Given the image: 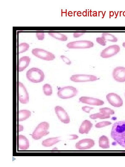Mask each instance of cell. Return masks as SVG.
Returning a JSON list of instances; mask_svg holds the SVG:
<instances>
[{"label": "cell", "instance_id": "obj_7", "mask_svg": "<svg viewBox=\"0 0 125 167\" xmlns=\"http://www.w3.org/2000/svg\"><path fill=\"white\" fill-rule=\"evenodd\" d=\"M120 51V47L119 45H111L101 51L100 56L104 58H109L116 54Z\"/></svg>", "mask_w": 125, "mask_h": 167}, {"label": "cell", "instance_id": "obj_23", "mask_svg": "<svg viewBox=\"0 0 125 167\" xmlns=\"http://www.w3.org/2000/svg\"><path fill=\"white\" fill-rule=\"evenodd\" d=\"M110 117V115H107L104 113L100 111H99V113L90 115V118L92 119H95L97 118L104 119L109 118Z\"/></svg>", "mask_w": 125, "mask_h": 167}, {"label": "cell", "instance_id": "obj_16", "mask_svg": "<svg viewBox=\"0 0 125 167\" xmlns=\"http://www.w3.org/2000/svg\"><path fill=\"white\" fill-rule=\"evenodd\" d=\"M31 59L28 56H24L20 58L19 60L18 71L19 72L23 71L28 66Z\"/></svg>", "mask_w": 125, "mask_h": 167}, {"label": "cell", "instance_id": "obj_13", "mask_svg": "<svg viewBox=\"0 0 125 167\" xmlns=\"http://www.w3.org/2000/svg\"><path fill=\"white\" fill-rule=\"evenodd\" d=\"M95 144L94 141L90 139H82L77 142L75 144L76 148L80 150H85L93 147Z\"/></svg>", "mask_w": 125, "mask_h": 167}, {"label": "cell", "instance_id": "obj_2", "mask_svg": "<svg viewBox=\"0 0 125 167\" xmlns=\"http://www.w3.org/2000/svg\"><path fill=\"white\" fill-rule=\"evenodd\" d=\"M26 75L27 79L34 83L43 81L45 77L43 72L41 70L35 67L30 69L27 71Z\"/></svg>", "mask_w": 125, "mask_h": 167}, {"label": "cell", "instance_id": "obj_3", "mask_svg": "<svg viewBox=\"0 0 125 167\" xmlns=\"http://www.w3.org/2000/svg\"><path fill=\"white\" fill-rule=\"evenodd\" d=\"M49 127V124L44 122L40 123L37 126L31 135L33 139L38 140L49 133L48 131Z\"/></svg>", "mask_w": 125, "mask_h": 167}, {"label": "cell", "instance_id": "obj_28", "mask_svg": "<svg viewBox=\"0 0 125 167\" xmlns=\"http://www.w3.org/2000/svg\"><path fill=\"white\" fill-rule=\"evenodd\" d=\"M96 41L102 46H105L106 45V41L102 37L97 38Z\"/></svg>", "mask_w": 125, "mask_h": 167}, {"label": "cell", "instance_id": "obj_22", "mask_svg": "<svg viewBox=\"0 0 125 167\" xmlns=\"http://www.w3.org/2000/svg\"><path fill=\"white\" fill-rule=\"evenodd\" d=\"M105 41L115 42L118 41V39L115 36L108 32H103L102 36Z\"/></svg>", "mask_w": 125, "mask_h": 167}, {"label": "cell", "instance_id": "obj_12", "mask_svg": "<svg viewBox=\"0 0 125 167\" xmlns=\"http://www.w3.org/2000/svg\"><path fill=\"white\" fill-rule=\"evenodd\" d=\"M55 110L57 117L61 122L65 123H68L70 122L69 117L63 108L57 106L55 107Z\"/></svg>", "mask_w": 125, "mask_h": 167}, {"label": "cell", "instance_id": "obj_32", "mask_svg": "<svg viewBox=\"0 0 125 167\" xmlns=\"http://www.w3.org/2000/svg\"><path fill=\"white\" fill-rule=\"evenodd\" d=\"M85 32H74L73 33V36L74 38H77L84 34Z\"/></svg>", "mask_w": 125, "mask_h": 167}, {"label": "cell", "instance_id": "obj_9", "mask_svg": "<svg viewBox=\"0 0 125 167\" xmlns=\"http://www.w3.org/2000/svg\"><path fill=\"white\" fill-rule=\"evenodd\" d=\"M70 79L75 82H82L96 81L98 79L94 75H74L70 77Z\"/></svg>", "mask_w": 125, "mask_h": 167}, {"label": "cell", "instance_id": "obj_31", "mask_svg": "<svg viewBox=\"0 0 125 167\" xmlns=\"http://www.w3.org/2000/svg\"><path fill=\"white\" fill-rule=\"evenodd\" d=\"M94 109V107H90L88 106H84L82 107V110L84 112L87 113H90V111L92 109Z\"/></svg>", "mask_w": 125, "mask_h": 167}, {"label": "cell", "instance_id": "obj_24", "mask_svg": "<svg viewBox=\"0 0 125 167\" xmlns=\"http://www.w3.org/2000/svg\"><path fill=\"white\" fill-rule=\"evenodd\" d=\"M43 89L44 94L46 96H51L52 94V86L49 84H45L43 86Z\"/></svg>", "mask_w": 125, "mask_h": 167}, {"label": "cell", "instance_id": "obj_27", "mask_svg": "<svg viewBox=\"0 0 125 167\" xmlns=\"http://www.w3.org/2000/svg\"><path fill=\"white\" fill-rule=\"evenodd\" d=\"M112 123L110 122L103 121L97 123L95 125V126L96 128H102L105 126L110 125Z\"/></svg>", "mask_w": 125, "mask_h": 167}, {"label": "cell", "instance_id": "obj_1", "mask_svg": "<svg viewBox=\"0 0 125 167\" xmlns=\"http://www.w3.org/2000/svg\"><path fill=\"white\" fill-rule=\"evenodd\" d=\"M110 135L119 144L125 148V120L115 123L112 126Z\"/></svg>", "mask_w": 125, "mask_h": 167}, {"label": "cell", "instance_id": "obj_5", "mask_svg": "<svg viewBox=\"0 0 125 167\" xmlns=\"http://www.w3.org/2000/svg\"><path fill=\"white\" fill-rule=\"evenodd\" d=\"M33 55L44 60L51 61L55 58L54 54L43 49L35 48L33 49L31 51Z\"/></svg>", "mask_w": 125, "mask_h": 167}, {"label": "cell", "instance_id": "obj_11", "mask_svg": "<svg viewBox=\"0 0 125 167\" xmlns=\"http://www.w3.org/2000/svg\"><path fill=\"white\" fill-rule=\"evenodd\" d=\"M112 76L114 80L117 82H125V67L117 66L115 68L112 72Z\"/></svg>", "mask_w": 125, "mask_h": 167}, {"label": "cell", "instance_id": "obj_33", "mask_svg": "<svg viewBox=\"0 0 125 167\" xmlns=\"http://www.w3.org/2000/svg\"><path fill=\"white\" fill-rule=\"evenodd\" d=\"M70 136H72L73 137L70 139H77L78 137V136L76 135H71Z\"/></svg>", "mask_w": 125, "mask_h": 167}, {"label": "cell", "instance_id": "obj_14", "mask_svg": "<svg viewBox=\"0 0 125 167\" xmlns=\"http://www.w3.org/2000/svg\"><path fill=\"white\" fill-rule=\"evenodd\" d=\"M79 100L83 103L92 105H101L104 104L102 100L89 97L81 96L79 98Z\"/></svg>", "mask_w": 125, "mask_h": 167}, {"label": "cell", "instance_id": "obj_25", "mask_svg": "<svg viewBox=\"0 0 125 167\" xmlns=\"http://www.w3.org/2000/svg\"><path fill=\"white\" fill-rule=\"evenodd\" d=\"M29 45L26 43H22L19 45L18 46V53L19 54L26 52L29 48Z\"/></svg>", "mask_w": 125, "mask_h": 167}, {"label": "cell", "instance_id": "obj_26", "mask_svg": "<svg viewBox=\"0 0 125 167\" xmlns=\"http://www.w3.org/2000/svg\"><path fill=\"white\" fill-rule=\"evenodd\" d=\"M99 110V111L103 112L108 115H112L115 114V111L107 107L100 108Z\"/></svg>", "mask_w": 125, "mask_h": 167}, {"label": "cell", "instance_id": "obj_10", "mask_svg": "<svg viewBox=\"0 0 125 167\" xmlns=\"http://www.w3.org/2000/svg\"><path fill=\"white\" fill-rule=\"evenodd\" d=\"M106 99L109 103L113 106L118 107L123 105L122 99L116 93H108L106 96Z\"/></svg>", "mask_w": 125, "mask_h": 167}, {"label": "cell", "instance_id": "obj_19", "mask_svg": "<svg viewBox=\"0 0 125 167\" xmlns=\"http://www.w3.org/2000/svg\"><path fill=\"white\" fill-rule=\"evenodd\" d=\"M58 137L50 138L43 140L42 143L43 146L48 147L52 146L60 141L58 139Z\"/></svg>", "mask_w": 125, "mask_h": 167}, {"label": "cell", "instance_id": "obj_30", "mask_svg": "<svg viewBox=\"0 0 125 167\" xmlns=\"http://www.w3.org/2000/svg\"><path fill=\"white\" fill-rule=\"evenodd\" d=\"M36 35L37 38L39 40H42L44 38V32H36Z\"/></svg>", "mask_w": 125, "mask_h": 167}, {"label": "cell", "instance_id": "obj_6", "mask_svg": "<svg viewBox=\"0 0 125 167\" xmlns=\"http://www.w3.org/2000/svg\"><path fill=\"white\" fill-rule=\"evenodd\" d=\"M93 42L86 40L70 42L67 45L69 49H86L91 48L94 46Z\"/></svg>", "mask_w": 125, "mask_h": 167}, {"label": "cell", "instance_id": "obj_34", "mask_svg": "<svg viewBox=\"0 0 125 167\" xmlns=\"http://www.w3.org/2000/svg\"><path fill=\"white\" fill-rule=\"evenodd\" d=\"M122 45L123 47L125 48V42H124L123 43Z\"/></svg>", "mask_w": 125, "mask_h": 167}, {"label": "cell", "instance_id": "obj_17", "mask_svg": "<svg viewBox=\"0 0 125 167\" xmlns=\"http://www.w3.org/2000/svg\"><path fill=\"white\" fill-rule=\"evenodd\" d=\"M93 124L90 121L86 120L82 123L79 129L80 133L88 134Z\"/></svg>", "mask_w": 125, "mask_h": 167}, {"label": "cell", "instance_id": "obj_29", "mask_svg": "<svg viewBox=\"0 0 125 167\" xmlns=\"http://www.w3.org/2000/svg\"><path fill=\"white\" fill-rule=\"evenodd\" d=\"M60 57L62 59L63 61L65 62V63L68 65H70L71 63V62L70 59L64 55H61L60 56Z\"/></svg>", "mask_w": 125, "mask_h": 167}, {"label": "cell", "instance_id": "obj_18", "mask_svg": "<svg viewBox=\"0 0 125 167\" xmlns=\"http://www.w3.org/2000/svg\"><path fill=\"white\" fill-rule=\"evenodd\" d=\"M31 112L29 110L23 109L18 111V120L19 121H24L31 116Z\"/></svg>", "mask_w": 125, "mask_h": 167}, {"label": "cell", "instance_id": "obj_8", "mask_svg": "<svg viewBox=\"0 0 125 167\" xmlns=\"http://www.w3.org/2000/svg\"><path fill=\"white\" fill-rule=\"evenodd\" d=\"M18 87L19 101L23 104L27 103L29 101V96L25 87L23 83L20 82L18 83Z\"/></svg>", "mask_w": 125, "mask_h": 167}, {"label": "cell", "instance_id": "obj_20", "mask_svg": "<svg viewBox=\"0 0 125 167\" xmlns=\"http://www.w3.org/2000/svg\"><path fill=\"white\" fill-rule=\"evenodd\" d=\"M99 146L103 148H110L109 141L108 138L105 135L100 137L99 140Z\"/></svg>", "mask_w": 125, "mask_h": 167}, {"label": "cell", "instance_id": "obj_35", "mask_svg": "<svg viewBox=\"0 0 125 167\" xmlns=\"http://www.w3.org/2000/svg\"></svg>", "mask_w": 125, "mask_h": 167}, {"label": "cell", "instance_id": "obj_21", "mask_svg": "<svg viewBox=\"0 0 125 167\" xmlns=\"http://www.w3.org/2000/svg\"><path fill=\"white\" fill-rule=\"evenodd\" d=\"M48 34L52 37L62 41H65L68 39L67 36L59 32H48Z\"/></svg>", "mask_w": 125, "mask_h": 167}, {"label": "cell", "instance_id": "obj_4", "mask_svg": "<svg viewBox=\"0 0 125 167\" xmlns=\"http://www.w3.org/2000/svg\"><path fill=\"white\" fill-rule=\"evenodd\" d=\"M78 91L74 87L65 86L58 89L57 95L60 98L66 99L72 98L77 95Z\"/></svg>", "mask_w": 125, "mask_h": 167}, {"label": "cell", "instance_id": "obj_15", "mask_svg": "<svg viewBox=\"0 0 125 167\" xmlns=\"http://www.w3.org/2000/svg\"><path fill=\"white\" fill-rule=\"evenodd\" d=\"M17 142L19 147L20 149L26 150L29 148V140L25 136L21 135H18Z\"/></svg>", "mask_w": 125, "mask_h": 167}]
</instances>
